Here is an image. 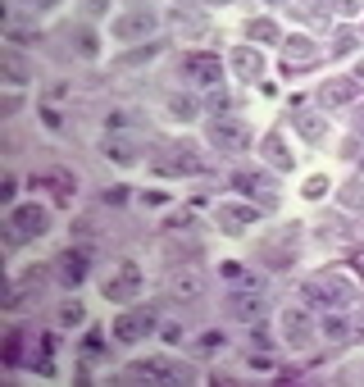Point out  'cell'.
<instances>
[{
    "instance_id": "obj_1",
    "label": "cell",
    "mask_w": 364,
    "mask_h": 387,
    "mask_svg": "<svg viewBox=\"0 0 364 387\" xmlns=\"http://www.w3.org/2000/svg\"><path fill=\"white\" fill-rule=\"evenodd\" d=\"M51 228V215H46V205H14L9 210V224H5V241H27V237H41V232Z\"/></svg>"
},
{
    "instance_id": "obj_2",
    "label": "cell",
    "mask_w": 364,
    "mask_h": 387,
    "mask_svg": "<svg viewBox=\"0 0 364 387\" xmlns=\"http://www.w3.org/2000/svg\"><path fill=\"white\" fill-rule=\"evenodd\" d=\"M155 328H160L155 310H146V305H141V310H123V315L114 319V342H128L132 346V342H141V337H150Z\"/></svg>"
},
{
    "instance_id": "obj_3",
    "label": "cell",
    "mask_w": 364,
    "mask_h": 387,
    "mask_svg": "<svg viewBox=\"0 0 364 387\" xmlns=\"http://www.w3.org/2000/svg\"><path fill=\"white\" fill-rule=\"evenodd\" d=\"M119 42H141V37H150L155 32V9L150 5H132L128 14H119L114 18V27H110Z\"/></svg>"
},
{
    "instance_id": "obj_4",
    "label": "cell",
    "mask_w": 364,
    "mask_h": 387,
    "mask_svg": "<svg viewBox=\"0 0 364 387\" xmlns=\"http://www.w3.org/2000/svg\"><path fill=\"white\" fill-rule=\"evenodd\" d=\"M150 164H155V173H200V160L191 155L187 146H178V141H169V146H160L155 155H150Z\"/></svg>"
},
{
    "instance_id": "obj_5",
    "label": "cell",
    "mask_w": 364,
    "mask_h": 387,
    "mask_svg": "<svg viewBox=\"0 0 364 387\" xmlns=\"http://www.w3.org/2000/svg\"><path fill=\"white\" fill-rule=\"evenodd\" d=\"M137 292H141V269L132 265V260H128V265H119L110 278H105V301H119L123 305V301H132Z\"/></svg>"
},
{
    "instance_id": "obj_6",
    "label": "cell",
    "mask_w": 364,
    "mask_h": 387,
    "mask_svg": "<svg viewBox=\"0 0 364 387\" xmlns=\"http://www.w3.org/2000/svg\"><path fill=\"white\" fill-rule=\"evenodd\" d=\"M209 141H214L219 151H246L251 146V128H246L242 119H228L223 114V119L209 123Z\"/></svg>"
},
{
    "instance_id": "obj_7",
    "label": "cell",
    "mask_w": 364,
    "mask_h": 387,
    "mask_svg": "<svg viewBox=\"0 0 364 387\" xmlns=\"http://www.w3.org/2000/svg\"><path fill=\"white\" fill-rule=\"evenodd\" d=\"M100 151H105V160H114V164H137V160H146V146H141L132 132H105Z\"/></svg>"
},
{
    "instance_id": "obj_8",
    "label": "cell",
    "mask_w": 364,
    "mask_h": 387,
    "mask_svg": "<svg viewBox=\"0 0 364 387\" xmlns=\"http://www.w3.org/2000/svg\"><path fill=\"white\" fill-rule=\"evenodd\" d=\"M128 379H146V383H187L191 374L182 369V364H174V360H137L128 369Z\"/></svg>"
},
{
    "instance_id": "obj_9",
    "label": "cell",
    "mask_w": 364,
    "mask_h": 387,
    "mask_svg": "<svg viewBox=\"0 0 364 387\" xmlns=\"http://www.w3.org/2000/svg\"><path fill=\"white\" fill-rule=\"evenodd\" d=\"M228 315H237V319H246V324H255V319L264 315V292L260 287H233L228 292Z\"/></svg>"
},
{
    "instance_id": "obj_10",
    "label": "cell",
    "mask_w": 364,
    "mask_h": 387,
    "mask_svg": "<svg viewBox=\"0 0 364 387\" xmlns=\"http://www.w3.org/2000/svg\"><path fill=\"white\" fill-rule=\"evenodd\" d=\"M360 77L351 73V77H332V82H323V91H319V101H323V110H346V105H356V96H360Z\"/></svg>"
},
{
    "instance_id": "obj_11",
    "label": "cell",
    "mask_w": 364,
    "mask_h": 387,
    "mask_svg": "<svg viewBox=\"0 0 364 387\" xmlns=\"http://www.w3.org/2000/svg\"><path fill=\"white\" fill-rule=\"evenodd\" d=\"M182 73H187L191 82H200V87H214L219 73H223V64H219V55L196 51V55H187V60H182Z\"/></svg>"
},
{
    "instance_id": "obj_12",
    "label": "cell",
    "mask_w": 364,
    "mask_h": 387,
    "mask_svg": "<svg viewBox=\"0 0 364 387\" xmlns=\"http://www.w3.org/2000/svg\"><path fill=\"white\" fill-rule=\"evenodd\" d=\"M292 237H296V228H278L273 237H269V241L260 246V260H264L269 269H287V265L296 260L292 250H287V246H292Z\"/></svg>"
},
{
    "instance_id": "obj_13",
    "label": "cell",
    "mask_w": 364,
    "mask_h": 387,
    "mask_svg": "<svg viewBox=\"0 0 364 387\" xmlns=\"http://www.w3.org/2000/svg\"><path fill=\"white\" fill-rule=\"evenodd\" d=\"M200 287H205V278H200V269H191V265L169 274V296H174V301H196Z\"/></svg>"
},
{
    "instance_id": "obj_14",
    "label": "cell",
    "mask_w": 364,
    "mask_h": 387,
    "mask_svg": "<svg viewBox=\"0 0 364 387\" xmlns=\"http://www.w3.org/2000/svg\"><path fill=\"white\" fill-rule=\"evenodd\" d=\"M292 123H296V132H301L310 146L328 141V119H323L319 110H292Z\"/></svg>"
},
{
    "instance_id": "obj_15",
    "label": "cell",
    "mask_w": 364,
    "mask_h": 387,
    "mask_svg": "<svg viewBox=\"0 0 364 387\" xmlns=\"http://www.w3.org/2000/svg\"><path fill=\"white\" fill-rule=\"evenodd\" d=\"M282 337H287V346L305 351L310 346V315L305 310H282Z\"/></svg>"
},
{
    "instance_id": "obj_16",
    "label": "cell",
    "mask_w": 364,
    "mask_h": 387,
    "mask_svg": "<svg viewBox=\"0 0 364 387\" xmlns=\"http://www.w3.org/2000/svg\"><path fill=\"white\" fill-rule=\"evenodd\" d=\"M228 64H233L237 77H246V82H255V77L264 73V55L255 51V46H237V51L228 55Z\"/></svg>"
},
{
    "instance_id": "obj_17",
    "label": "cell",
    "mask_w": 364,
    "mask_h": 387,
    "mask_svg": "<svg viewBox=\"0 0 364 387\" xmlns=\"http://www.w3.org/2000/svg\"><path fill=\"white\" fill-rule=\"evenodd\" d=\"M310 60H319V51H314V42H310V37H292V42H287V60H282V73L292 77L296 69H301V64H310Z\"/></svg>"
},
{
    "instance_id": "obj_18",
    "label": "cell",
    "mask_w": 364,
    "mask_h": 387,
    "mask_svg": "<svg viewBox=\"0 0 364 387\" xmlns=\"http://www.w3.org/2000/svg\"><path fill=\"white\" fill-rule=\"evenodd\" d=\"M251 219H260V210H255V205H219V228H223V232H242Z\"/></svg>"
},
{
    "instance_id": "obj_19",
    "label": "cell",
    "mask_w": 364,
    "mask_h": 387,
    "mask_svg": "<svg viewBox=\"0 0 364 387\" xmlns=\"http://www.w3.org/2000/svg\"><path fill=\"white\" fill-rule=\"evenodd\" d=\"M82 278H87V250H64V260H60V283H64V287H78Z\"/></svg>"
},
{
    "instance_id": "obj_20",
    "label": "cell",
    "mask_w": 364,
    "mask_h": 387,
    "mask_svg": "<svg viewBox=\"0 0 364 387\" xmlns=\"http://www.w3.org/2000/svg\"><path fill=\"white\" fill-rule=\"evenodd\" d=\"M260 155H264V160L273 164V169H282V173H287V169L296 164V160H292V151L282 146V137H278V132H269V137L260 141Z\"/></svg>"
},
{
    "instance_id": "obj_21",
    "label": "cell",
    "mask_w": 364,
    "mask_h": 387,
    "mask_svg": "<svg viewBox=\"0 0 364 387\" xmlns=\"http://www.w3.org/2000/svg\"><path fill=\"white\" fill-rule=\"evenodd\" d=\"M305 301L323 305V310H337L342 301H346V292H337V287H328V283H305Z\"/></svg>"
},
{
    "instance_id": "obj_22",
    "label": "cell",
    "mask_w": 364,
    "mask_h": 387,
    "mask_svg": "<svg viewBox=\"0 0 364 387\" xmlns=\"http://www.w3.org/2000/svg\"><path fill=\"white\" fill-rule=\"evenodd\" d=\"M169 23H174L178 32H191V37H209V18H205V14H191V9H174V14H169Z\"/></svg>"
},
{
    "instance_id": "obj_23",
    "label": "cell",
    "mask_w": 364,
    "mask_h": 387,
    "mask_svg": "<svg viewBox=\"0 0 364 387\" xmlns=\"http://www.w3.org/2000/svg\"><path fill=\"white\" fill-rule=\"evenodd\" d=\"M0 69H5V82H27V60L23 55L14 51V46H5V51H0Z\"/></svg>"
},
{
    "instance_id": "obj_24",
    "label": "cell",
    "mask_w": 364,
    "mask_h": 387,
    "mask_svg": "<svg viewBox=\"0 0 364 387\" xmlns=\"http://www.w3.org/2000/svg\"><path fill=\"white\" fill-rule=\"evenodd\" d=\"M69 37H73V51H78L82 55V60H91V55L96 51H100V42H96V32H91V27H69Z\"/></svg>"
},
{
    "instance_id": "obj_25",
    "label": "cell",
    "mask_w": 364,
    "mask_h": 387,
    "mask_svg": "<svg viewBox=\"0 0 364 387\" xmlns=\"http://www.w3.org/2000/svg\"><path fill=\"white\" fill-rule=\"evenodd\" d=\"M346 328H351V324H346V319H342V315H323V324H319V333H323V337H328V342H346V337H351V333H346Z\"/></svg>"
},
{
    "instance_id": "obj_26",
    "label": "cell",
    "mask_w": 364,
    "mask_h": 387,
    "mask_svg": "<svg viewBox=\"0 0 364 387\" xmlns=\"http://www.w3.org/2000/svg\"><path fill=\"white\" fill-rule=\"evenodd\" d=\"M246 37H255V42H282V37H278V23H273V18H251Z\"/></svg>"
},
{
    "instance_id": "obj_27",
    "label": "cell",
    "mask_w": 364,
    "mask_h": 387,
    "mask_svg": "<svg viewBox=\"0 0 364 387\" xmlns=\"http://www.w3.org/2000/svg\"><path fill=\"white\" fill-rule=\"evenodd\" d=\"M169 114L182 119V123H191L196 119V101H187V96H169Z\"/></svg>"
},
{
    "instance_id": "obj_28",
    "label": "cell",
    "mask_w": 364,
    "mask_h": 387,
    "mask_svg": "<svg viewBox=\"0 0 364 387\" xmlns=\"http://www.w3.org/2000/svg\"><path fill=\"white\" fill-rule=\"evenodd\" d=\"M342 205L346 210H364V182H346V187H342Z\"/></svg>"
},
{
    "instance_id": "obj_29",
    "label": "cell",
    "mask_w": 364,
    "mask_h": 387,
    "mask_svg": "<svg viewBox=\"0 0 364 387\" xmlns=\"http://www.w3.org/2000/svg\"><path fill=\"white\" fill-rule=\"evenodd\" d=\"M332 37H337V42H332V55H351L356 51V32H351V27H337Z\"/></svg>"
},
{
    "instance_id": "obj_30",
    "label": "cell",
    "mask_w": 364,
    "mask_h": 387,
    "mask_svg": "<svg viewBox=\"0 0 364 387\" xmlns=\"http://www.w3.org/2000/svg\"><path fill=\"white\" fill-rule=\"evenodd\" d=\"M319 237H323V241H346L351 228H346V224H328V219H323V224H319Z\"/></svg>"
},
{
    "instance_id": "obj_31",
    "label": "cell",
    "mask_w": 364,
    "mask_h": 387,
    "mask_svg": "<svg viewBox=\"0 0 364 387\" xmlns=\"http://www.w3.org/2000/svg\"><path fill=\"white\" fill-rule=\"evenodd\" d=\"M155 55H160V46H155V42H150V46H146V51H132V55H123V60H119V64H123V69H132V64H146V60H155Z\"/></svg>"
},
{
    "instance_id": "obj_32",
    "label": "cell",
    "mask_w": 364,
    "mask_h": 387,
    "mask_svg": "<svg viewBox=\"0 0 364 387\" xmlns=\"http://www.w3.org/2000/svg\"><path fill=\"white\" fill-rule=\"evenodd\" d=\"M233 182H237V191H260L269 178H264V173H237Z\"/></svg>"
},
{
    "instance_id": "obj_33",
    "label": "cell",
    "mask_w": 364,
    "mask_h": 387,
    "mask_svg": "<svg viewBox=\"0 0 364 387\" xmlns=\"http://www.w3.org/2000/svg\"><path fill=\"white\" fill-rule=\"evenodd\" d=\"M18 351H23V337L9 333L5 337V369H14V364H18Z\"/></svg>"
},
{
    "instance_id": "obj_34",
    "label": "cell",
    "mask_w": 364,
    "mask_h": 387,
    "mask_svg": "<svg viewBox=\"0 0 364 387\" xmlns=\"http://www.w3.org/2000/svg\"><path fill=\"white\" fill-rule=\"evenodd\" d=\"M60 324H69V328L82 324V305H78V301H64V305H60Z\"/></svg>"
},
{
    "instance_id": "obj_35",
    "label": "cell",
    "mask_w": 364,
    "mask_h": 387,
    "mask_svg": "<svg viewBox=\"0 0 364 387\" xmlns=\"http://www.w3.org/2000/svg\"><path fill=\"white\" fill-rule=\"evenodd\" d=\"M301 191H305V196H310V201H319V196H323V191H328V178H323V173H314V178H310V182H305V187H301Z\"/></svg>"
},
{
    "instance_id": "obj_36",
    "label": "cell",
    "mask_w": 364,
    "mask_h": 387,
    "mask_svg": "<svg viewBox=\"0 0 364 387\" xmlns=\"http://www.w3.org/2000/svg\"><path fill=\"white\" fill-rule=\"evenodd\" d=\"M14 191H18V178H0V201H5V205L14 201Z\"/></svg>"
},
{
    "instance_id": "obj_37",
    "label": "cell",
    "mask_w": 364,
    "mask_h": 387,
    "mask_svg": "<svg viewBox=\"0 0 364 387\" xmlns=\"http://www.w3.org/2000/svg\"><path fill=\"white\" fill-rule=\"evenodd\" d=\"M337 9L342 14H360V0H337Z\"/></svg>"
},
{
    "instance_id": "obj_38",
    "label": "cell",
    "mask_w": 364,
    "mask_h": 387,
    "mask_svg": "<svg viewBox=\"0 0 364 387\" xmlns=\"http://www.w3.org/2000/svg\"><path fill=\"white\" fill-rule=\"evenodd\" d=\"M27 9H51V5H60V0H23Z\"/></svg>"
},
{
    "instance_id": "obj_39",
    "label": "cell",
    "mask_w": 364,
    "mask_h": 387,
    "mask_svg": "<svg viewBox=\"0 0 364 387\" xmlns=\"http://www.w3.org/2000/svg\"><path fill=\"white\" fill-rule=\"evenodd\" d=\"M351 260H356V269L364 274V250H351Z\"/></svg>"
},
{
    "instance_id": "obj_40",
    "label": "cell",
    "mask_w": 364,
    "mask_h": 387,
    "mask_svg": "<svg viewBox=\"0 0 364 387\" xmlns=\"http://www.w3.org/2000/svg\"><path fill=\"white\" fill-rule=\"evenodd\" d=\"M87 9H91V14H100V9H105V0H87Z\"/></svg>"
},
{
    "instance_id": "obj_41",
    "label": "cell",
    "mask_w": 364,
    "mask_h": 387,
    "mask_svg": "<svg viewBox=\"0 0 364 387\" xmlns=\"http://www.w3.org/2000/svg\"><path fill=\"white\" fill-rule=\"evenodd\" d=\"M356 128H360V132H364V110H360V114H356Z\"/></svg>"
},
{
    "instance_id": "obj_42",
    "label": "cell",
    "mask_w": 364,
    "mask_h": 387,
    "mask_svg": "<svg viewBox=\"0 0 364 387\" xmlns=\"http://www.w3.org/2000/svg\"><path fill=\"white\" fill-rule=\"evenodd\" d=\"M273 5H278V0H273Z\"/></svg>"
}]
</instances>
